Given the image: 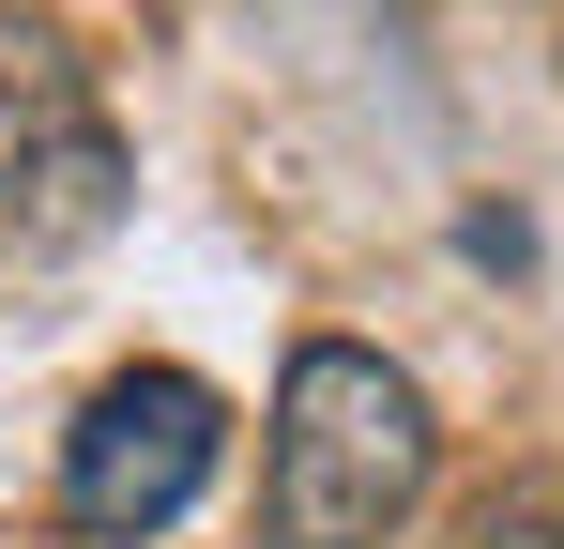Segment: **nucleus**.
<instances>
[{"instance_id": "f03ea898", "label": "nucleus", "mask_w": 564, "mask_h": 549, "mask_svg": "<svg viewBox=\"0 0 564 549\" xmlns=\"http://www.w3.org/2000/svg\"><path fill=\"white\" fill-rule=\"evenodd\" d=\"M214 458H229L214 381H184V366H122L93 412L62 428V519H77V535H169L198 488H214Z\"/></svg>"}, {"instance_id": "7ed1b4c3", "label": "nucleus", "mask_w": 564, "mask_h": 549, "mask_svg": "<svg viewBox=\"0 0 564 549\" xmlns=\"http://www.w3.org/2000/svg\"><path fill=\"white\" fill-rule=\"evenodd\" d=\"M122 214V138H107L46 62H0V260H77Z\"/></svg>"}, {"instance_id": "f257e3e1", "label": "nucleus", "mask_w": 564, "mask_h": 549, "mask_svg": "<svg viewBox=\"0 0 564 549\" xmlns=\"http://www.w3.org/2000/svg\"><path fill=\"white\" fill-rule=\"evenodd\" d=\"M443 473V428L412 397V366L351 352V336H305L275 381V428H260V535L275 549H381L412 535Z\"/></svg>"}, {"instance_id": "20e7f679", "label": "nucleus", "mask_w": 564, "mask_h": 549, "mask_svg": "<svg viewBox=\"0 0 564 549\" xmlns=\"http://www.w3.org/2000/svg\"><path fill=\"white\" fill-rule=\"evenodd\" d=\"M473 549H564V488H550V473H534V488H488Z\"/></svg>"}]
</instances>
